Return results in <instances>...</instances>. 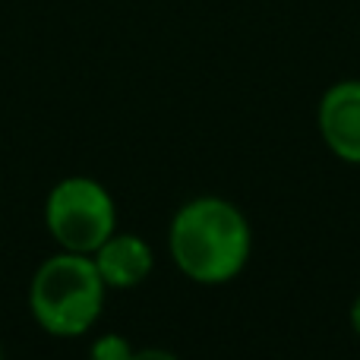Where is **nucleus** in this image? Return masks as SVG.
Here are the masks:
<instances>
[{
  "label": "nucleus",
  "instance_id": "obj_1",
  "mask_svg": "<svg viewBox=\"0 0 360 360\" xmlns=\"http://www.w3.org/2000/svg\"><path fill=\"white\" fill-rule=\"evenodd\" d=\"M168 250L180 272L196 285H224L237 278L253 253V228L234 202L196 196L171 218Z\"/></svg>",
  "mask_w": 360,
  "mask_h": 360
},
{
  "label": "nucleus",
  "instance_id": "obj_2",
  "mask_svg": "<svg viewBox=\"0 0 360 360\" xmlns=\"http://www.w3.org/2000/svg\"><path fill=\"white\" fill-rule=\"evenodd\" d=\"M105 291L108 285L101 281L92 256L60 250L32 275L29 310L48 335L79 338L98 323L105 310Z\"/></svg>",
  "mask_w": 360,
  "mask_h": 360
},
{
  "label": "nucleus",
  "instance_id": "obj_3",
  "mask_svg": "<svg viewBox=\"0 0 360 360\" xmlns=\"http://www.w3.org/2000/svg\"><path fill=\"white\" fill-rule=\"evenodd\" d=\"M44 224L60 250L92 256L117 231V205L98 180L63 177L44 199Z\"/></svg>",
  "mask_w": 360,
  "mask_h": 360
},
{
  "label": "nucleus",
  "instance_id": "obj_4",
  "mask_svg": "<svg viewBox=\"0 0 360 360\" xmlns=\"http://www.w3.org/2000/svg\"><path fill=\"white\" fill-rule=\"evenodd\" d=\"M316 124L332 155L348 165H360V79H342L326 89Z\"/></svg>",
  "mask_w": 360,
  "mask_h": 360
},
{
  "label": "nucleus",
  "instance_id": "obj_5",
  "mask_svg": "<svg viewBox=\"0 0 360 360\" xmlns=\"http://www.w3.org/2000/svg\"><path fill=\"white\" fill-rule=\"evenodd\" d=\"M92 262L108 288H114V291H130V288L143 285L152 275L155 256H152V247L139 234H117V231H114L92 253Z\"/></svg>",
  "mask_w": 360,
  "mask_h": 360
},
{
  "label": "nucleus",
  "instance_id": "obj_6",
  "mask_svg": "<svg viewBox=\"0 0 360 360\" xmlns=\"http://www.w3.org/2000/svg\"><path fill=\"white\" fill-rule=\"evenodd\" d=\"M130 357H133V345L120 332H105L89 348V360H130Z\"/></svg>",
  "mask_w": 360,
  "mask_h": 360
},
{
  "label": "nucleus",
  "instance_id": "obj_7",
  "mask_svg": "<svg viewBox=\"0 0 360 360\" xmlns=\"http://www.w3.org/2000/svg\"><path fill=\"white\" fill-rule=\"evenodd\" d=\"M130 360H180V357H174L165 348H143V351H133Z\"/></svg>",
  "mask_w": 360,
  "mask_h": 360
},
{
  "label": "nucleus",
  "instance_id": "obj_8",
  "mask_svg": "<svg viewBox=\"0 0 360 360\" xmlns=\"http://www.w3.org/2000/svg\"><path fill=\"white\" fill-rule=\"evenodd\" d=\"M351 329L360 335V294H357V300L351 304Z\"/></svg>",
  "mask_w": 360,
  "mask_h": 360
},
{
  "label": "nucleus",
  "instance_id": "obj_9",
  "mask_svg": "<svg viewBox=\"0 0 360 360\" xmlns=\"http://www.w3.org/2000/svg\"><path fill=\"white\" fill-rule=\"evenodd\" d=\"M0 360H4V357H0Z\"/></svg>",
  "mask_w": 360,
  "mask_h": 360
}]
</instances>
